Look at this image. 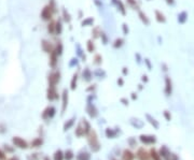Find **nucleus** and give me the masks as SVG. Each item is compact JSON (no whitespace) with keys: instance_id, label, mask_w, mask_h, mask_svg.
Wrapping results in <instances>:
<instances>
[{"instance_id":"f257e3e1","label":"nucleus","mask_w":194,"mask_h":160,"mask_svg":"<svg viewBox=\"0 0 194 160\" xmlns=\"http://www.w3.org/2000/svg\"><path fill=\"white\" fill-rule=\"evenodd\" d=\"M87 143H89V148L93 151V153H97V151H101V142H99L98 136H97V132L95 130L92 129L89 131V133L87 134Z\"/></svg>"},{"instance_id":"f03ea898","label":"nucleus","mask_w":194,"mask_h":160,"mask_svg":"<svg viewBox=\"0 0 194 160\" xmlns=\"http://www.w3.org/2000/svg\"><path fill=\"white\" fill-rule=\"evenodd\" d=\"M91 130H92V127H91V125H89V122H87L86 119L83 118V119L79 122L78 126H77L74 133H76V136H78V138H82V136H87Z\"/></svg>"},{"instance_id":"7ed1b4c3","label":"nucleus","mask_w":194,"mask_h":160,"mask_svg":"<svg viewBox=\"0 0 194 160\" xmlns=\"http://www.w3.org/2000/svg\"><path fill=\"white\" fill-rule=\"evenodd\" d=\"M54 14H55V12H54L53 9L48 5L42 9L40 16H41V18H42V20H44V22H51Z\"/></svg>"},{"instance_id":"20e7f679","label":"nucleus","mask_w":194,"mask_h":160,"mask_svg":"<svg viewBox=\"0 0 194 160\" xmlns=\"http://www.w3.org/2000/svg\"><path fill=\"white\" fill-rule=\"evenodd\" d=\"M158 153H160L161 157L163 158L164 160H178L177 156L175 155V154L170 153L169 149H168L167 147L165 146V145L161 147V149H160V151H158Z\"/></svg>"},{"instance_id":"39448f33","label":"nucleus","mask_w":194,"mask_h":160,"mask_svg":"<svg viewBox=\"0 0 194 160\" xmlns=\"http://www.w3.org/2000/svg\"><path fill=\"white\" fill-rule=\"evenodd\" d=\"M60 81V72L58 70H54L53 72H51L48 78V83L49 86H56Z\"/></svg>"},{"instance_id":"423d86ee","label":"nucleus","mask_w":194,"mask_h":160,"mask_svg":"<svg viewBox=\"0 0 194 160\" xmlns=\"http://www.w3.org/2000/svg\"><path fill=\"white\" fill-rule=\"evenodd\" d=\"M58 97H59V95H58V91H57L56 86H49V88H48V90H47L48 100L56 101V100H58Z\"/></svg>"},{"instance_id":"0eeeda50","label":"nucleus","mask_w":194,"mask_h":160,"mask_svg":"<svg viewBox=\"0 0 194 160\" xmlns=\"http://www.w3.org/2000/svg\"><path fill=\"white\" fill-rule=\"evenodd\" d=\"M56 114V109L54 107H48L44 109V111L42 112V118L44 120H49V119H52V118L55 116Z\"/></svg>"},{"instance_id":"6e6552de","label":"nucleus","mask_w":194,"mask_h":160,"mask_svg":"<svg viewBox=\"0 0 194 160\" xmlns=\"http://www.w3.org/2000/svg\"><path fill=\"white\" fill-rule=\"evenodd\" d=\"M12 142H13L14 146L18 147V148L21 149H26L27 147H28V143H27L24 139L21 138V136H13Z\"/></svg>"},{"instance_id":"1a4fd4ad","label":"nucleus","mask_w":194,"mask_h":160,"mask_svg":"<svg viewBox=\"0 0 194 160\" xmlns=\"http://www.w3.org/2000/svg\"><path fill=\"white\" fill-rule=\"evenodd\" d=\"M136 158L138 160H152L150 151H147L145 148L140 147L136 153Z\"/></svg>"},{"instance_id":"9d476101","label":"nucleus","mask_w":194,"mask_h":160,"mask_svg":"<svg viewBox=\"0 0 194 160\" xmlns=\"http://www.w3.org/2000/svg\"><path fill=\"white\" fill-rule=\"evenodd\" d=\"M139 140L143 144L145 145H151L156 143V138L155 136H148V134H141L139 136Z\"/></svg>"},{"instance_id":"9b49d317","label":"nucleus","mask_w":194,"mask_h":160,"mask_svg":"<svg viewBox=\"0 0 194 160\" xmlns=\"http://www.w3.org/2000/svg\"><path fill=\"white\" fill-rule=\"evenodd\" d=\"M50 58H49V65L52 69H56L57 67V64H58V55L56 54L55 51H53L52 53L49 54Z\"/></svg>"},{"instance_id":"f8f14e48","label":"nucleus","mask_w":194,"mask_h":160,"mask_svg":"<svg viewBox=\"0 0 194 160\" xmlns=\"http://www.w3.org/2000/svg\"><path fill=\"white\" fill-rule=\"evenodd\" d=\"M41 47H42L43 52L50 54V53H52V52L54 51V47H55V45H53V44H52V42H50V41H48V40H42V41H41Z\"/></svg>"},{"instance_id":"ddd939ff","label":"nucleus","mask_w":194,"mask_h":160,"mask_svg":"<svg viewBox=\"0 0 194 160\" xmlns=\"http://www.w3.org/2000/svg\"><path fill=\"white\" fill-rule=\"evenodd\" d=\"M164 93L166 96H170L173 93V82L172 78L169 76H165V88H164Z\"/></svg>"},{"instance_id":"4468645a","label":"nucleus","mask_w":194,"mask_h":160,"mask_svg":"<svg viewBox=\"0 0 194 160\" xmlns=\"http://www.w3.org/2000/svg\"><path fill=\"white\" fill-rule=\"evenodd\" d=\"M68 100H69V97H68V90L67 89H64L62 95V113H64L66 111L68 107Z\"/></svg>"},{"instance_id":"2eb2a0df","label":"nucleus","mask_w":194,"mask_h":160,"mask_svg":"<svg viewBox=\"0 0 194 160\" xmlns=\"http://www.w3.org/2000/svg\"><path fill=\"white\" fill-rule=\"evenodd\" d=\"M112 2L116 5V8H118V10L122 15H126V8H125L122 0H112Z\"/></svg>"},{"instance_id":"dca6fc26","label":"nucleus","mask_w":194,"mask_h":160,"mask_svg":"<svg viewBox=\"0 0 194 160\" xmlns=\"http://www.w3.org/2000/svg\"><path fill=\"white\" fill-rule=\"evenodd\" d=\"M86 112H87V114L89 115V117H92V118H95L96 116H97V114H98L97 109H96V107H94L93 104H91V103H89V104H87Z\"/></svg>"},{"instance_id":"f3484780","label":"nucleus","mask_w":194,"mask_h":160,"mask_svg":"<svg viewBox=\"0 0 194 160\" xmlns=\"http://www.w3.org/2000/svg\"><path fill=\"white\" fill-rule=\"evenodd\" d=\"M188 16H189V14H188L187 11H181L177 16V20H178V23L180 25H183L188 20Z\"/></svg>"},{"instance_id":"a211bd4d","label":"nucleus","mask_w":194,"mask_h":160,"mask_svg":"<svg viewBox=\"0 0 194 160\" xmlns=\"http://www.w3.org/2000/svg\"><path fill=\"white\" fill-rule=\"evenodd\" d=\"M135 154L129 149H125L122 154V160H134Z\"/></svg>"},{"instance_id":"6ab92c4d","label":"nucleus","mask_w":194,"mask_h":160,"mask_svg":"<svg viewBox=\"0 0 194 160\" xmlns=\"http://www.w3.org/2000/svg\"><path fill=\"white\" fill-rule=\"evenodd\" d=\"M154 14H155V20H156V22H158V23H161V24H164V23H166L165 15H164V14L162 13L160 10H155Z\"/></svg>"},{"instance_id":"aec40b11","label":"nucleus","mask_w":194,"mask_h":160,"mask_svg":"<svg viewBox=\"0 0 194 160\" xmlns=\"http://www.w3.org/2000/svg\"><path fill=\"white\" fill-rule=\"evenodd\" d=\"M138 17L140 18V20L145 25H149L150 24V20H149V17H148V15L145 13V12L141 11V10H138Z\"/></svg>"},{"instance_id":"412c9836","label":"nucleus","mask_w":194,"mask_h":160,"mask_svg":"<svg viewBox=\"0 0 194 160\" xmlns=\"http://www.w3.org/2000/svg\"><path fill=\"white\" fill-rule=\"evenodd\" d=\"M77 160H91V155L87 151H81L80 153L77 155Z\"/></svg>"},{"instance_id":"4be33fe9","label":"nucleus","mask_w":194,"mask_h":160,"mask_svg":"<svg viewBox=\"0 0 194 160\" xmlns=\"http://www.w3.org/2000/svg\"><path fill=\"white\" fill-rule=\"evenodd\" d=\"M101 28H99V26H96L92 29V38H93V40L98 39L99 37H101Z\"/></svg>"},{"instance_id":"5701e85b","label":"nucleus","mask_w":194,"mask_h":160,"mask_svg":"<svg viewBox=\"0 0 194 160\" xmlns=\"http://www.w3.org/2000/svg\"><path fill=\"white\" fill-rule=\"evenodd\" d=\"M78 78H79L78 73H74V75H72L71 82H70V89H71V90H76L77 84H78Z\"/></svg>"},{"instance_id":"b1692460","label":"nucleus","mask_w":194,"mask_h":160,"mask_svg":"<svg viewBox=\"0 0 194 160\" xmlns=\"http://www.w3.org/2000/svg\"><path fill=\"white\" fill-rule=\"evenodd\" d=\"M63 32V23H62V20L60 18H58L57 20L55 22V35H60Z\"/></svg>"},{"instance_id":"393cba45","label":"nucleus","mask_w":194,"mask_h":160,"mask_svg":"<svg viewBox=\"0 0 194 160\" xmlns=\"http://www.w3.org/2000/svg\"><path fill=\"white\" fill-rule=\"evenodd\" d=\"M42 144H43V140H42V139H41V138H36L35 140L31 141L30 146L34 147V148H38V147L42 146Z\"/></svg>"},{"instance_id":"a878e982","label":"nucleus","mask_w":194,"mask_h":160,"mask_svg":"<svg viewBox=\"0 0 194 160\" xmlns=\"http://www.w3.org/2000/svg\"><path fill=\"white\" fill-rule=\"evenodd\" d=\"M96 49V46H95V43H94L93 39H91V40H87L86 42V51L89 52V53H94Z\"/></svg>"},{"instance_id":"bb28decb","label":"nucleus","mask_w":194,"mask_h":160,"mask_svg":"<svg viewBox=\"0 0 194 160\" xmlns=\"http://www.w3.org/2000/svg\"><path fill=\"white\" fill-rule=\"evenodd\" d=\"M146 117H147L148 122H149L150 124H151L152 126L155 128V129H158V127H160V124H158V122L155 119V118H153L152 116H150L149 114H147V115H146Z\"/></svg>"},{"instance_id":"cd10ccee","label":"nucleus","mask_w":194,"mask_h":160,"mask_svg":"<svg viewBox=\"0 0 194 160\" xmlns=\"http://www.w3.org/2000/svg\"><path fill=\"white\" fill-rule=\"evenodd\" d=\"M150 155H151L152 160H162V157H161L160 153L156 151L155 148H151L150 149Z\"/></svg>"},{"instance_id":"c85d7f7f","label":"nucleus","mask_w":194,"mask_h":160,"mask_svg":"<svg viewBox=\"0 0 194 160\" xmlns=\"http://www.w3.org/2000/svg\"><path fill=\"white\" fill-rule=\"evenodd\" d=\"M93 64L95 66H99L103 64V56L101 54H95L93 58Z\"/></svg>"},{"instance_id":"c756f323","label":"nucleus","mask_w":194,"mask_h":160,"mask_svg":"<svg viewBox=\"0 0 194 160\" xmlns=\"http://www.w3.org/2000/svg\"><path fill=\"white\" fill-rule=\"evenodd\" d=\"M74 120H76V118L72 117L70 118L69 120H67V122L64 124V131H67V130H69L70 128H71L72 126L74 125Z\"/></svg>"},{"instance_id":"7c9ffc66","label":"nucleus","mask_w":194,"mask_h":160,"mask_svg":"<svg viewBox=\"0 0 194 160\" xmlns=\"http://www.w3.org/2000/svg\"><path fill=\"white\" fill-rule=\"evenodd\" d=\"M54 51L56 52V54H57L58 56H60L63 54V51H64V46H63V43L60 42V41H58V42L55 44Z\"/></svg>"},{"instance_id":"2f4dec72","label":"nucleus","mask_w":194,"mask_h":160,"mask_svg":"<svg viewBox=\"0 0 194 160\" xmlns=\"http://www.w3.org/2000/svg\"><path fill=\"white\" fill-rule=\"evenodd\" d=\"M92 76H93V74H92L91 70H89V68H85L84 71H83V80H85L86 82H89V81H91Z\"/></svg>"},{"instance_id":"473e14b6","label":"nucleus","mask_w":194,"mask_h":160,"mask_svg":"<svg viewBox=\"0 0 194 160\" xmlns=\"http://www.w3.org/2000/svg\"><path fill=\"white\" fill-rule=\"evenodd\" d=\"M126 3L129 8H132L133 10H139V5L137 0H126Z\"/></svg>"},{"instance_id":"72a5a7b5","label":"nucleus","mask_w":194,"mask_h":160,"mask_svg":"<svg viewBox=\"0 0 194 160\" xmlns=\"http://www.w3.org/2000/svg\"><path fill=\"white\" fill-rule=\"evenodd\" d=\"M116 131H114V129H112V128H107L106 129V136H107V138L109 139H114L116 136Z\"/></svg>"},{"instance_id":"f704fd0d","label":"nucleus","mask_w":194,"mask_h":160,"mask_svg":"<svg viewBox=\"0 0 194 160\" xmlns=\"http://www.w3.org/2000/svg\"><path fill=\"white\" fill-rule=\"evenodd\" d=\"M48 32L50 35H55V22H53V20L49 22V24H48Z\"/></svg>"},{"instance_id":"c9c22d12","label":"nucleus","mask_w":194,"mask_h":160,"mask_svg":"<svg viewBox=\"0 0 194 160\" xmlns=\"http://www.w3.org/2000/svg\"><path fill=\"white\" fill-rule=\"evenodd\" d=\"M63 20L66 23H70V20H71V15L66 9H63Z\"/></svg>"},{"instance_id":"e433bc0d","label":"nucleus","mask_w":194,"mask_h":160,"mask_svg":"<svg viewBox=\"0 0 194 160\" xmlns=\"http://www.w3.org/2000/svg\"><path fill=\"white\" fill-rule=\"evenodd\" d=\"M64 157L66 160H72L74 158V154L71 149H67V151L64 153Z\"/></svg>"},{"instance_id":"4c0bfd02","label":"nucleus","mask_w":194,"mask_h":160,"mask_svg":"<svg viewBox=\"0 0 194 160\" xmlns=\"http://www.w3.org/2000/svg\"><path fill=\"white\" fill-rule=\"evenodd\" d=\"M93 24H94V18H93V17H86L84 20H83L82 23H81V25H82L83 27L92 26Z\"/></svg>"},{"instance_id":"58836bf2","label":"nucleus","mask_w":194,"mask_h":160,"mask_svg":"<svg viewBox=\"0 0 194 160\" xmlns=\"http://www.w3.org/2000/svg\"><path fill=\"white\" fill-rule=\"evenodd\" d=\"M123 45H124V40H123L122 38H118L113 43L114 49H120V47H122Z\"/></svg>"},{"instance_id":"ea45409f","label":"nucleus","mask_w":194,"mask_h":160,"mask_svg":"<svg viewBox=\"0 0 194 160\" xmlns=\"http://www.w3.org/2000/svg\"><path fill=\"white\" fill-rule=\"evenodd\" d=\"M65 157H64V153H63L60 149H58V151H55V154H54V160H64Z\"/></svg>"},{"instance_id":"a19ab883","label":"nucleus","mask_w":194,"mask_h":160,"mask_svg":"<svg viewBox=\"0 0 194 160\" xmlns=\"http://www.w3.org/2000/svg\"><path fill=\"white\" fill-rule=\"evenodd\" d=\"M163 115H164V117H165V119L167 120V122H169V120H172V114H170V112H168V111H164V112H163Z\"/></svg>"},{"instance_id":"79ce46f5","label":"nucleus","mask_w":194,"mask_h":160,"mask_svg":"<svg viewBox=\"0 0 194 160\" xmlns=\"http://www.w3.org/2000/svg\"><path fill=\"white\" fill-rule=\"evenodd\" d=\"M49 5L52 8V9H53V11L55 12V13L57 12V7H56L55 0H51V1H50V3H49Z\"/></svg>"},{"instance_id":"37998d69","label":"nucleus","mask_w":194,"mask_h":160,"mask_svg":"<svg viewBox=\"0 0 194 160\" xmlns=\"http://www.w3.org/2000/svg\"><path fill=\"white\" fill-rule=\"evenodd\" d=\"M3 146H5V151H7V153H13L14 151V148L12 146H10V145H8V144H5L3 145Z\"/></svg>"},{"instance_id":"c03bdc74","label":"nucleus","mask_w":194,"mask_h":160,"mask_svg":"<svg viewBox=\"0 0 194 160\" xmlns=\"http://www.w3.org/2000/svg\"><path fill=\"white\" fill-rule=\"evenodd\" d=\"M122 30H123V34H124L125 36L128 34V27H127L126 24H123L122 25Z\"/></svg>"},{"instance_id":"a18cd8bd","label":"nucleus","mask_w":194,"mask_h":160,"mask_svg":"<svg viewBox=\"0 0 194 160\" xmlns=\"http://www.w3.org/2000/svg\"><path fill=\"white\" fill-rule=\"evenodd\" d=\"M101 38L103 39V42H104V44H107V36H106V34L104 32V31H101Z\"/></svg>"},{"instance_id":"49530a36","label":"nucleus","mask_w":194,"mask_h":160,"mask_svg":"<svg viewBox=\"0 0 194 160\" xmlns=\"http://www.w3.org/2000/svg\"><path fill=\"white\" fill-rule=\"evenodd\" d=\"M0 160H7V156H6V153L0 149Z\"/></svg>"},{"instance_id":"de8ad7c7","label":"nucleus","mask_w":194,"mask_h":160,"mask_svg":"<svg viewBox=\"0 0 194 160\" xmlns=\"http://www.w3.org/2000/svg\"><path fill=\"white\" fill-rule=\"evenodd\" d=\"M145 64H146V65H147L148 69H149V70H151V69H152L151 62H150V60H149V59H148V58H146V59H145Z\"/></svg>"},{"instance_id":"09e8293b","label":"nucleus","mask_w":194,"mask_h":160,"mask_svg":"<svg viewBox=\"0 0 194 160\" xmlns=\"http://www.w3.org/2000/svg\"><path fill=\"white\" fill-rule=\"evenodd\" d=\"M118 84H119V86H123V85H124V81H123L122 78H118Z\"/></svg>"},{"instance_id":"8fccbe9b","label":"nucleus","mask_w":194,"mask_h":160,"mask_svg":"<svg viewBox=\"0 0 194 160\" xmlns=\"http://www.w3.org/2000/svg\"><path fill=\"white\" fill-rule=\"evenodd\" d=\"M121 102H122L124 105H128V100H126L125 98H122V99H121Z\"/></svg>"},{"instance_id":"3c124183","label":"nucleus","mask_w":194,"mask_h":160,"mask_svg":"<svg viewBox=\"0 0 194 160\" xmlns=\"http://www.w3.org/2000/svg\"><path fill=\"white\" fill-rule=\"evenodd\" d=\"M141 80H143V82H146V83H147L148 81H149V80H148V76H147V75H143Z\"/></svg>"},{"instance_id":"603ef678","label":"nucleus","mask_w":194,"mask_h":160,"mask_svg":"<svg viewBox=\"0 0 194 160\" xmlns=\"http://www.w3.org/2000/svg\"><path fill=\"white\" fill-rule=\"evenodd\" d=\"M122 72H123V74H124V75H126V74L128 73V70H127V68H123Z\"/></svg>"},{"instance_id":"864d4df0","label":"nucleus","mask_w":194,"mask_h":160,"mask_svg":"<svg viewBox=\"0 0 194 160\" xmlns=\"http://www.w3.org/2000/svg\"><path fill=\"white\" fill-rule=\"evenodd\" d=\"M166 2H167L168 3V5H174V3H175V0H166Z\"/></svg>"},{"instance_id":"5fc2aeb1","label":"nucleus","mask_w":194,"mask_h":160,"mask_svg":"<svg viewBox=\"0 0 194 160\" xmlns=\"http://www.w3.org/2000/svg\"><path fill=\"white\" fill-rule=\"evenodd\" d=\"M132 99H133V100H135V99H137V95H136V93H132Z\"/></svg>"},{"instance_id":"6e6d98bb","label":"nucleus","mask_w":194,"mask_h":160,"mask_svg":"<svg viewBox=\"0 0 194 160\" xmlns=\"http://www.w3.org/2000/svg\"><path fill=\"white\" fill-rule=\"evenodd\" d=\"M8 160H20V159H18L17 157H11L10 159H8Z\"/></svg>"},{"instance_id":"4d7b16f0","label":"nucleus","mask_w":194,"mask_h":160,"mask_svg":"<svg viewBox=\"0 0 194 160\" xmlns=\"http://www.w3.org/2000/svg\"><path fill=\"white\" fill-rule=\"evenodd\" d=\"M43 160H51V159H50V157H44V159Z\"/></svg>"},{"instance_id":"13d9d810","label":"nucleus","mask_w":194,"mask_h":160,"mask_svg":"<svg viewBox=\"0 0 194 160\" xmlns=\"http://www.w3.org/2000/svg\"><path fill=\"white\" fill-rule=\"evenodd\" d=\"M112 160H116V159H112Z\"/></svg>"}]
</instances>
